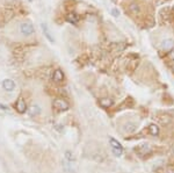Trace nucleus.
Instances as JSON below:
<instances>
[{
	"instance_id": "1",
	"label": "nucleus",
	"mask_w": 174,
	"mask_h": 173,
	"mask_svg": "<svg viewBox=\"0 0 174 173\" xmlns=\"http://www.w3.org/2000/svg\"><path fill=\"white\" fill-rule=\"evenodd\" d=\"M20 31L24 36H30V35L34 34L35 29H34V26L30 22H23L20 26Z\"/></svg>"
},
{
	"instance_id": "2",
	"label": "nucleus",
	"mask_w": 174,
	"mask_h": 173,
	"mask_svg": "<svg viewBox=\"0 0 174 173\" xmlns=\"http://www.w3.org/2000/svg\"><path fill=\"white\" fill-rule=\"evenodd\" d=\"M53 108L55 109H57V111H68V102L66 100H64V99H56L55 101H53Z\"/></svg>"
},
{
	"instance_id": "3",
	"label": "nucleus",
	"mask_w": 174,
	"mask_h": 173,
	"mask_svg": "<svg viewBox=\"0 0 174 173\" xmlns=\"http://www.w3.org/2000/svg\"><path fill=\"white\" fill-rule=\"evenodd\" d=\"M15 109H16V112H17L19 114H24L27 111H28L27 105H26V101L23 100V98H20L17 101H16Z\"/></svg>"
},
{
	"instance_id": "4",
	"label": "nucleus",
	"mask_w": 174,
	"mask_h": 173,
	"mask_svg": "<svg viewBox=\"0 0 174 173\" xmlns=\"http://www.w3.org/2000/svg\"><path fill=\"white\" fill-rule=\"evenodd\" d=\"M136 152L139 153V156H145V155H149L151 152V146L149 144H141L139 146L136 148Z\"/></svg>"
},
{
	"instance_id": "5",
	"label": "nucleus",
	"mask_w": 174,
	"mask_h": 173,
	"mask_svg": "<svg viewBox=\"0 0 174 173\" xmlns=\"http://www.w3.org/2000/svg\"><path fill=\"white\" fill-rule=\"evenodd\" d=\"M41 28L43 30V34H44V36L46 37V40H48L50 43H55V37L51 35V31L48 28L46 23H41Z\"/></svg>"
},
{
	"instance_id": "6",
	"label": "nucleus",
	"mask_w": 174,
	"mask_h": 173,
	"mask_svg": "<svg viewBox=\"0 0 174 173\" xmlns=\"http://www.w3.org/2000/svg\"><path fill=\"white\" fill-rule=\"evenodd\" d=\"M161 49L163 50H165V51H168V50H171V49H173L174 46V41L172 38H166V40H164L163 42H161Z\"/></svg>"
},
{
	"instance_id": "7",
	"label": "nucleus",
	"mask_w": 174,
	"mask_h": 173,
	"mask_svg": "<svg viewBox=\"0 0 174 173\" xmlns=\"http://www.w3.org/2000/svg\"><path fill=\"white\" fill-rule=\"evenodd\" d=\"M2 87H4V90L7 91V92H12L15 88V83L12 79H5L2 82Z\"/></svg>"
},
{
	"instance_id": "8",
	"label": "nucleus",
	"mask_w": 174,
	"mask_h": 173,
	"mask_svg": "<svg viewBox=\"0 0 174 173\" xmlns=\"http://www.w3.org/2000/svg\"><path fill=\"white\" fill-rule=\"evenodd\" d=\"M52 79L53 82H56V83H62V82L64 80V73H63V71L59 70V69L55 70L52 75Z\"/></svg>"
},
{
	"instance_id": "9",
	"label": "nucleus",
	"mask_w": 174,
	"mask_h": 173,
	"mask_svg": "<svg viewBox=\"0 0 174 173\" xmlns=\"http://www.w3.org/2000/svg\"><path fill=\"white\" fill-rule=\"evenodd\" d=\"M129 12L132 15H139L141 14V6L137 2H131L129 6Z\"/></svg>"
},
{
	"instance_id": "10",
	"label": "nucleus",
	"mask_w": 174,
	"mask_h": 173,
	"mask_svg": "<svg viewBox=\"0 0 174 173\" xmlns=\"http://www.w3.org/2000/svg\"><path fill=\"white\" fill-rule=\"evenodd\" d=\"M28 114L30 116H37L41 114V107L38 105H33L31 107L28 108Z\"/></svg>"
},
{
	"instance_id": "11",
	"label": "nucleus",
	"mask_w": 174,
	"mask_h": 173,
	"mask_svg": "<svg viewBox=\"0 0 174 173\" xmlns=\"http://www.w3.org/2000/svg\"><path fill=\"white\" fill-rule=\"evenodd\" d=\"M100 106L101 107H103V108H109L110 106H113V100L109 98H103L100 100Z\"/></svg>"
},
{
	"instance_id": "12",
	"label": "nucleus",
	"mask_w": 174,
	"mask_h": 173,
	"mask_svg": "<svg viewBox=\"0 0 174 173\" xmlns=\"http://www.w3.org/2000/svg\"><path fill=\"white\" fill-rule=\"evenodd\" d=\"M109 143H110V146L112 149H117V150H123L122 145L120 142H117L115 138H109Z\"/></svg>"
},
{
	"instance_id": "13",
	"label": "nucleus",
	"mask_w": 174,
	"mask_h": 173,
	"mask_svg": "<svg viewBox=\"0 0 174 173\" xmlns=\"http://www.w3.org/2000/svg\"><path fill=\"white\" fill-rule=\"evenodd\" d=\"M136 130V124L135 123H132V122H128V123H125L124 124V131H127V133H134Z\"/></svg>"
},
{
	"instance_id": "14",
	"label": "nucleus",
	"mask_w": 174,
	"mask_h": 173,
	"mask_svg": "<svg viewBox=\"0 0 174 173\" xmlns=\"http://www.w3.org/2000/svg\"><path fill=\"white\" fill-rule=\"evenodd\" d=\"M149 131H150V134L152 136H158L159 135V127L157 124H154V123H152L149 126Z\"/></svg>"
},
{
	"instance_id": "15",
	"label": "nucleus",
	"mask_w": 174,
	"mask_h": 173,
	"mask_svg": "<svg viewBox=\"0 0 174 173\" xmlns=\"http://www.w3.org/2000/svg\"><path fill=\"white\" fill-rule=\"evenodd\" d=\"M66 20H68L70 23H72V24H76L78 22V20H79V18H78V15L74 14V13H71V14H68L66 16Z\"/></svg>"
},
{
	"instance_id": "16",
	"label": "nucleus",
	"mask_w": 174,
	"mask_h": 173,
	"mask_svg": "<svg viewBox=\"0 0 174 173\" xmlns=\"http://www.w3.org/2000/svg\"><path fill=\"white\" fill-rule=\"evenodd\" d=\"M65 159H66L68 162H72V160H74V157H73V155H72L71 151H66V152H65Z\"/></svg>"
},
{
	"instance_id": "17",
	"label": "nucleus",
	"mask_w": 174,
	"mask_h": 173,
	"mask_svg": "<svg viewBox=\"0 0 174 173\" xmlns=\"http://www.w3.org/2000/svg\"><path fill=\"white\" fill-rule=\"evenodd\" d=\"M110 12H112V14H113L114 16H119V15H120V12H119V9H116V8H113Z\"/></svg>"
},
{
	"instance_id": "18",
	"label": "nucleus",
	"mask_w": 174,
	"mask_h": 173,
	"mask_svg": "<svg viewBox=\"0 0 174 173\" xmlns=\"http://www.w3.org/2000/svg\"><path fill=\"white\" fill-rule=\"evenodd\" d=\"M0 107L4 109V111H6V109H8V107H6V106H4V105H0Z\"/></svg>"
},
{
	"instance_id": "19",
	"label": "nucleus",
	"mask_w": 174,
	"mask_h": 173,
	"mask_svg": "<svg viewBox=\"0 0 174 173\" xmlns=\"http://www.w3.org/2000/svg\"><path fill=\"white\" fill-rule=\"evenodd\" d=\"M173 71H174V65H173Z\"/></svg>"
}]
</instances>
